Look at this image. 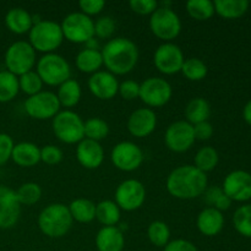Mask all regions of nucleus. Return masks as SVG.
<instances>
[{
	"label": "nucleus",
	"mask_w": 251,
	"mask_h": 251,
	"mask_svg": "<svg viewBox=\"0 0 251 251\" xmlns=\"http://www.w3.org/2000/svg\"><path fill=\"white\" fill-rule=\"evenodd\" d=\"M211 115V105L205 98L196 97L193 98L190 102L186 104L185 117L186 122L191 125H196L199 123L208 122V118Z\"/></svg>",
	"instance_id": "nucleus-28"
},
{
	"label": "nucleus",
	"mask_w": 251,
	"mask_h": 251,
	"mask_svg": "<svg viewBox=\"0 0 251 251\" xmlns=\"http://www.w3.org/2000/svg\"><path fill=\"white\" fill-rule=\"evenodd\" d=\"M220 161V157H218V152L216 151L213 147L211 146H205L201 147L195 154V167L198 169H200L203 173H207V172L213 171L216 168V166L218 164Z\"/></svg>",
	"instance_id": "nucleus-33"
},
{
	"label": "nucleus",
	"mask_w": 251,
	"mask_h": 251,
	"mask_svg": "<svg viewBox=\"0 0 251 251\" xmlns=\"http://www.w3.org/2000/svg\"><path fill=\"white\" fill-rule=\"evenodd\" d=\"M235 230L243 237L251 238V205L240 206L233 216Z\"/></svg>",
	"instance_id": "nucleus-38"
},
{
	"label": "nucleus",
	"mask_w": 251,
	"mask_h": 251,
	"mask_svg": "<svg viewBox=\"0 0 251 251\" xmlns=\"http://www.w3.org/2000/svg\"><path fill=\"white\" fill-rule=\"evenodd\" d=\"M5 25L15 34L28 33L33 26V17L22 7H12L5 15Z\"/></svg>",
	"instance_id": "nucleus-23"
},
{
	"label": "nucleus",
	"mask_w": 251,
	"mask_h": 251,
	"mask_svg": "<svg viewBox=\"0 0 251 251\" xmlns=\"http://www.w3.org/2000/svg\"><path fill=\"white\" fill-rule=\"evenodd\" d=\"M230 205H232V200H230V199L228 198V196L226 195L225 193H223L222 195L218 198V200L216 201L213 208H216V210H218V211H221V212H222V211L228 210V208L230 207Z\"/></svg>",
	"instance_id": "nucleus-49"
},
{
	"label": "nucleus",
	"mask_w": 251,
	"mask_h": 251,
	"mask_svg": "<svg viewBox=\"0 0 251 251\" xmlns=\"http://www.w3.org/2000/svg\"><path fill=\"white\" fill-rule=\"evenodd\" d=\"M122 212L119 206L112 200H103L96 205V218L104 227H115L119 223Z\"/></svg>",
	"instance_id": "nucleus-27"
},
{
	"label": "nucleus",
	"mask_w": 251,
	"mask_h": 251,
	"mask_svg": "<svg viewBox=\"0 0 251 251\" xmlns=\"http://www.w3.org/2000/svg\"><path fill=\"white\" fill-rule=\"evenodd\" d=\"M83 132L85 139L100 142L109 134V125L100 118H90L83 124Z\"/></svg>",
	"instance_id": "nucleus-34"
},
{
	"label": "nucleus",
	"mask_w": 251,
	"mask_h": 251,
	"mask_svg": "<svg viewBox=\"0 0 251 251\" xmlns=\"http://www.w3.org/2000/svg\"><path fill=\"white\" fill-rule=\"evenodd\" d=\"M29 44L36 51L49 54L61 46L64 41L60 25L51 20H39L28 32Z\"/></svg>",
	"instance_id": "nucleus-4"
},
{
	"label": "nucleus",
	"mask_w": 251,
	"mask_h": 251,
	"mask_svg": "<svg viewBox=\"0 0 251 251\" xmlns=\"http://www.w3.org/2000/svg\"><path fill=\"white\" fill-rule=\"evenodd\" d=\"M73 217L69 207L64 203H50L39 213L38 227L49 238H61L73 227Z\"/></svg>",
	"instance_id": "nucleus-3"
},
{
	"label": "nucleus",
	"mask_w": 251,
	"mask_h": 251,
	"mask_svg": "<svg viewBox=\"0 0 251 251\" xmlns=\"http://www.w3.org/2000/svg\"><path fill=\"white\" fill-rule=\"evenodd\" d=\"M76 68L85 74H95L103 65L102 53L98 49L85 48L80 50L75 59Z\"/></svg>",
	"instance_id": "nucleus-25"
},
{
	"label": "nucleus",
	"mask_w": 251,
	"mask_h": 251,
	"mask_svg": "<svg viewBox=\"0 0 251 251\" xmlns=\"http://www.w3.org/2000/svg\"><path fill=\"white\" fill-rule=\"evenodd\" d=\"M173 88L171 83L162 77H149L140 83L139 98L151 108L163 107L171 100Z\"/></svg>",
	"instance_id": "nucleus-10"
},
{
	"label": "nucleus",
	"mask_w": 251,
	"mask_h": 251,
	"mask_svg": "<svg viewBox=\"0 0 251 251\" xmlns=\"http://www.w3.org/2000/svg\"><path fill=\"white\" fill-rule=\"evenodd\" d=\"M63 157V151L55 145H47L41 149V161L48 166H55L60 163Z\"/></svg>",
	"instance_id": "nucleus-41"
},
{
	"label": "nucleus",
	"mask_w": 251,
	"mask_h": 251,
	"mask_svg": "<svg viewBox=\"0 0 251 251\" xmlns=\"http://www.w3.org/2000/svg\"><path fill=\"white\" fill-rule=\"evenodd\" d=\"M150 29L157 38L169 42L180 34V17L171 7L158 6L150 17Z\"/></svg>",
	"instance_id": "nucleus-9"
},
{
	"label": "nucleus",
	"mask_w": 251,
	"mask_h": 251,
	"mask_svg": "<svg viewBox=\"0 0 251 251\" xmlns=\"http://www.w3.org/2000/svg\"><path fill=\"white\" fill-rule=\"evenodd\" d=\"M36 65V50L26 41L14 42L5 51L6 70L17 77L32 71Z\"/></svg>",
	"instance_id": "nucleus-7"
},
{
	"label": "nucleus",
	"mask_w": 251,
	"mask_h": 251,
	"mask_svg": "<svg viewBox=\"0 0 251 251\" xmlns=\"http://www.w3.org/2000/svg\"><path fill=\"white\" fill-rule=\"evenodd\" d=\"M196 225H198V229L203 235L215 237L223 229L225 217H223L221 211L216 210L213 207H206L199 213Z\"/></svg>",
	"instance_id": "nucleus-21"
},
{
	"label": "nucleus",
	"mask_w": 251,
	"mask_h": 251,
	"mask_svg": "<svg viewBox=\"0 0 251 251\" xmlns=\"http://www.w3.org/2000/svg\"><path fill=\"white\" fill-rule=\"evenodd\" d=\"M88 88L96 98L102 100H109L118 95L119 82L117 77L109 71L100 70L92 74L88 78Z\"/></svg>",
	"instance_id": "nucleus-18"
},
{
	"label": "nucleus",
	"mask_w": 251,
	"mask_h": 251,
	"mask_svg": "<svg viewBox=\"0 0 251 251\" xmlns=\"http://www.w3.org/2000/svg\"><path fill=\"white\" fill-rule=\"evenodd\" d=\"M58 97L60 107L73 108L80 102L82 90H81L80 83L74 78H69L64 83H61L58 88V93H55Z\"/></svg>",
	"instance_id": "nucleus-26"
},
{
	"label": "nucleus",
	"mask_w": 251,
	"mask_h": 251,
	"mask_svg": "<svg viewBox=\"0 0 251 251\" xmlns=\"http://www.w3.org/2000/svg\"><path fill=\"white\" fill-rule=\"evenodd\" d=\"M147 235L152 244L158 248H164L171 239V229L167 223L162 221H154L149 226Z\"/></svg>",
	"instance_id": "nucleus-36"
},
{
	"label": "nucleus",
	"mask_w": 251,
	"mask_h": 251,
	"mask_svg": "<svg viewBox=\"0 0 251 251\" xmlns=\"http://www.w3.org/2000/svg\"><path fill=\"white\" fill-rule=\"evenodd\" d=\"M25 110L27 115L33 119H53L60 112V103L55 93L50 91H42L25 100Z\"/></svg>",
	"instance_id": "nucleus-11"
},
{
	"label": "nucleus",
	"mask_w": 251,
	"mask_h": 251,
	"mask_svg": "<svg viewBox=\"0 0 251 251\" xmlns=\"http://www.w3.org/2000/svg\"><path fill=\"white\" fill-rule=\"evenodd\" d=\"M103 65L113 75H126L132 71L139 61V49L129 38L117 37L109 39L102 50Z\"/></svg>",
	"instance_id": "nucleus-2"
},
{
	"label": "nucleus",
	"mask_w": 251,
	"mask_h": 251,
	"mask_svg": "<svg viewBox=\"0 0 251 251\" xmlns=\"http://www.w3.org/2000/svg\"><path fill=\"white\" fill-rule=\"evenodd\" d=\"M146 200V189L141 181L127 179L120 183L115 190V203L126 212L136 211Z\"/></svg>",
	"instance_id": "nucleus-12"
},
{
	"label": "nucleus",
	"mask_w": 251,
	"mask_h": 251,
	"mask_svg": "<svg viewBox=\"0 0 251 251\" xmlns=\"http://www.w3.org/2000/svg\"><path fill=\"white\" fill-rule=\"evenodd\" d=\"M222 190L232 201L244 202L251 199V174L245 171H233L223 181Z\"/></svg>",
	"instance_id": "nucleus-16"
},
{
	"label": "nucleus",
	"mask_w": 251,
	"mask_h": 251,
	"mask_svg": "<svg viewBox=\"0 0 251 251\" xmlns=\"http://www.w3.org/2000/svg\"><path fill=\"white\" fill-rule=\"evenodd\" d=\"M11 159L24 168L34 167L41 162V149L32 142H20L14 146Z\"/></svg>",
	"instance_id": "nucleus-24"
},
{
	"label": "nucleus",
	"mask_w": 251,
	"mask_h": 251,
	"mask_svg": "<svg viewBox=\"0 0 251 251\" xmlns=\"http://www.w3.org/2000/svg\"><path fill=\"white\" fill-rule=\"evenodd\" d=\"M186 11L191 19L196 21H206L215 15V6L210 0H189Z\"/></svg>",
	"instance_id": "nucleus-32"
},
{
	"label": "nucleus",
	"mask_w": 251,
	"mask_h": 251,
	"mask_svg": "<svg viewBox=\"0 0 251 251\" xmlns=\"http://www.w3.org/2000/svg\"><path fill=\"white\" fill-rule=\"evenodd\" d=\"M110 159L119 171L134 172L144 162V152L134 142L122 141L113 147Z\"/></svg>",
	"instance_id": "nucleus-14"
},
{
	"label": "nucleus",
	"mask_w": 251,
	"mask_h": 251,
	"mask_svg": "<svg viewBox=\"0 0 251 251\" xmlns=\"http://www.w3.org/2000/svg\"><path fill=\"white\" fill-rule=\"evenodd\" d=\"M243 117H244V120L248 123V124L251 125V100L245 104L244 110H243Z\"/></svg>",
	"instance_id": "nucleus-50"
},
{
	"label": "nucleus",
	"mask_w": 251,
	"mask_h": 251,
	"mask_svg": "<svg viewBox=\"0 0 251 251\" xmlns=\"http://www.w3.org/2000/svg\"><path fill=\"white\" fill-rule=\"evenodd\" d=\"M194 126V134H195L196 140H208L212 137L213 135V126L210 122H202L199 124L193 125Z\"/></svg>",
	"instance_id": "nucleus-47"
},
{
	"label": "nucleus",
	"mask_w": 251,
	"mask_h": 251,
	"mask_svg": "<svg viewBox=\"0 0 251 251\" xmlns=\"http://www.w3.org/2000/svg\"><path fill=\"white\" fill-rule=\"evenodd\" d=\"M76 158L86 169H97L104 161V150L97 141L83 139L76 147Z\"/></svg>",
	"instance_id": "nucleus-20"
},
{
	"label": "nucleus",
	"mask_w": 251,
	"mask_h": 251,
	"mask_svg": "<svg viewBox=\"0 0 251 251\" xmlns=\"http://www.w3.org/2000/svg\"><path fill=\"white\" fill-rule=\"evenodd\" d=\"M81 12L87 16H93V15H98L105 6V2L103 0H81L78 2Z\"/></svg>",
	"instance_id": "nucleus-45"
},
{
	"label": "nucleus",
	"mask_w": 251,
	"mask_h": 251,
	"mask_svg": "<svg viewBox=\"0 0 251 251\" xmlns=\"http://www.w3.org/2000/svg\"><path fill=\"white\" fill-rule=\"evenodd\" d=\"M129 5L130 9L139 15H152L158 9L156 0H131Z\"/></svg>",
	"instance_id": "nucleus-43"
},
{
	"label": "nucleus",
	"mask_w": 251,
	"mask_h": 251,
	"mask_svg": "<svg viewBox=\"0 0 251 251\" xmlns=\"http://www.w3.org/2000/svg\"><path fill=\"white\" fill-rule=\"evenodd\" d=\"M122 98L125 100H132L139 98L140 96V83L134 80H126L119 83V91H118Z\"/></svg>",
	"instance_id": "nucleus-42"
},
{
	"label": "nucleus",
	"mask_w": 251,
	"mask_h": 251,
	"mask_svg": "<svg viewBox=\"0 0 251 251\" xmlns=\"http://www.w3.org/2000/svg\"><path fill=\"white\" fill-rule=\"evenodd\" d=\"M68 207L73 220L78 223H90L96 218V203L88 199H76Z\"/></svg>",
	"instance_id": "nucleus-30"
},
{
	"label": "nucleus",
	"mask_w": 251,
	"mask_h": 251,
	"mask_svg": "<svg viewBox=\"0 0 251 251\" xmlns=\"http://www.w3.org/2000/svg\"><path fill=\"white\" fill-rule=\"evenodd\" d=\"M21 205L15 190L0 185V229H10L19 221Z\"/></svg>",
	"instance_id": "nucleus-17"
},
{
	"label": "nucleus",
	"mask_w": 251,
	"mask_h": 251,
	"mask_svg": "<svg viewBox=\"0 0 251 251\" xmlns=\"http://www.w3.org/2000/svg\"><path fill=\"white\" fill-rule=\"evenodd\" d=\"M20 91L19 77L7 70L0 71V103L14 100Z\"/></svg>",
	"instance_id": "nucleus-31"
},
{
	"label": "nucleus",
	"mask_w": 251,
	"mask_h": 251,
	"mask_svg": "<svg viewBox=\"0 0 251 251\" xmlns=\"http://www.w3.org/2000/svg\"><path fill=\"white\" fill-rule=\"evenodd\" d=\"M184 54L180 47L172 42H164L154 51L153 63L159 73L164 75H174L181 70L184 64Z\"/></svg>",
	"instance_id": "nucleus-15"
},
{
	"label": "nucleus",
	"mask_w": 251,
	"mask_h": 251,
	"mask_svg": "<svg viewBox=\"0 0 251 251\" xmlns=\"http://www.w3.org/2000/svg\"><path fill=\"white\" fill-rule=\"evenodd\" d=\"M19 86L20 90L24 93H26L28 97L37 95V93L42 92V87H43V82H42L41 77L36 71H28V73L24 74V75L19 76Z\"/></svg>",
	"instance_id": "nucleus-39"
},
{
	"label": "nucleus",
	"mask_w": 251,
	"mask_h": 251,
	"mask_svg": "<svg viewBox=\"0 0 251 251\" xmlns=\"http://www.w3.org/2000/svg\"><path fill=\"white\" fill-rule=\"evenodd\" d=\"M115 31V21L110 16H102L95 21V37L108 39Z\"/></svg>",
	"instance_id": "nucleus-40"
},
{
	"label": "nucleus",
	"mask_w": 251,
	"mask_h": 251,
	"mask_svg": "<svg viewBox=\"0 0 251 251\" xmlns=\"http://www.w3.org/2000/svg\"><path fill=\"white\" fill-rule=\"evenodd\" d=\"M215 12L223 19H238L242 17L249 9L248 0H216L213 2Z\"/></svg>",
	"instance_id": "nucleus-29"
},
{
	"label": "nucleus",
	"mask_w": 251,
	"mask_h": 251,
	"mask_svg": "<svg viewBox=\"0 0 251 251\" xmlns=\"http://www.w3.org/2000/svg\"><path fill=\"white\" fill-rule=\"evenodd\" d=\"M164 251H198V248L186 239H174L164 247Z\"/></svg>",
	"instance_id": "nucleus-46"
},
{
	"label": "nucleus",
	"mask_w": 251,
	"mask_h": 251,
	"mask_svg": "<svg viewBox=\"0 0 251 251\" xmlns=\"http://www.w3.org/2000/svg\"><path fill=\"white\" fill-rule=\"evenodd\" d=\"M207 184V176L190 164L172 171L166 181L167 191L173 198L180 200H191L203 195Z\"/></svg>",
	"instance_id": "nucleus-1"
},
{
	"label": "nucleus",
	"mask_w": 251,
	"mask_h": 251,
	"mask_svg": "<svg viewBox=\"0 0 251 251\" xmlns=\"http://www.w3.org/2000/svg\"><path fill=\"white\" fill-rule=\"evenodd\" d=\"M37 74L42 82L48 86H60L71 78V68L63 55L56 53L44 54L37 61Z\"/></svg>",
	"instance_id": "nucleus-5"
},
{
	"label": "nucleus",
	"mask_w": 251,
	"mask_h": 251,
	"mask_svg": "<svg viewBox=\"0 0 251 251\" xmlns=\"http://www.w3.org/2000/svg\"><path fill=\"white\" fill-rule=\"evenodd\" d=\"M15 193L20 205L32 206L38 202L42 198V189L37 183L22 184Z\"/></svg>",
	"instance_id": "nucleus-37"
},
{
	"label": "nucleus",
	"mask_w": 251,
	"mask_h": 251,
	"mask_svg": "<svg viewBox=\"0 0 251 251\" xmlns=\"http://www.w3.org/2000/svg\"><path fill=\"white\" fill-rule=\"evenodd\" d=\"M181 73L188 80L201 81L206 77L208 73L207 65L199 58H189L184 60L181 66Z\"/></svg>",
	"instance_id": "nucleus-35"
},
{
	"label": "nucleus",
	"mask_w": 251,
	"mask_h": 251,
	"mask_svg": "<svg viewBox=\"0 0 251 251\" xmlns=\"http://www.w3.org/2000/svg\"><path fill=\"white\" fill-rule=\"evenodd\" d=\"M96 247L98 251H123L125 238L118 227H103L96 235Z\"/></svg>",
	"instance_id": "nucleus-22"
},
{
	"label": "nucleus",
	"mask_w": 251,
	"mask_h": 251,
	"mask_svg": "<svg viewBox=\"0 0 251 251\" xmlns=\"http://www.w3.org/2000/svg\"><path fill=\"white\" fill-rule=\"evenodd\" d=\"M14 146L15 144L12 137L5 132H0V166L11 159Z\"/></svg>",
	"instance_id": "nucleus-44"
},
{
	"label": "nucleus",
	"mask_w": 251,
	"mask_h": 251,
	"mask_svg": "<svg viewBox=\"0 0 251 251\" xmlns=\"http://www.w3.org/2000/svg\"><path fill=\"white\" fill-rule=\"evenodd\" d=\"M83 122L77 113L73 110H61L51 122L53 132L58 140L68 145L78 144L85 139V132H83Z\"/></svg>",
	"instance_id": "nucleus-6"
},
{
	"label": "nucleus",
	"mask_w": 251,
	"mask_h": 251,
	"mask_svg": "<svg viewBox=\"0 0 251 251\" xmlns=\"http://www.w3.org/2000/svg\"><path fill=\"white\" fill-rule=\"evenodd\" d=\"M157 115L151 108H139L130 114L127 119V130L135 137H147L154 131Z\"/></svg>",
	"instance_id": "nucleus-19"
},
{
	"label": "nucleus",
	"mask_w": 251,
	"mask_h": 251,
	"mask_svg": "<svg viewBox=\"0 0 251 251\" xmlns=\"http://www.w3.org/2000/svg\"><path fill=\"white\" fill-rule=\"evenodd\" d=\"M64 38L71 43H87L95 38V21L82 12H71L60 24Z\"/></svg>",
	"instance_id": "nucleus-8"
},
{
	"label": "nucleus",
	"mask_w": 251,
	"mask_h": 251,
	"mask_svg": "<svg viewBox=\"0 0 251 251\" xmlns=\"http://www.w3.org/2000/svg\"><path fill=\"white\" fill-rule=\"evenodd\" d=\"M223 194L222 188L220 186H211V188H207L203 193V198H205L206 203H207L210 207H213L216 203V201L218 200L221 195Z\"/></svg>",
	"instance_id": "nucleus-48"
},
{
	"label": "nucleus",
	"mask_w": 251,
	"mask_h": 251,
	"mask_svg": "<svg viewBox=\"0 0 251 251\" xmlns=\"http://www.w3.org/2000/svg\"><path fill=\"white\" fill-rule=\"evenodd\" d=\"M194 126L186 120L174 122L167 127L164 142L171 151L183 153L190 150L195 142Z\"/></svg>",
	"instance_id": "nucleus-13"
}]
</instances>
